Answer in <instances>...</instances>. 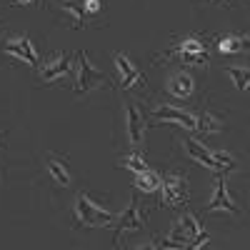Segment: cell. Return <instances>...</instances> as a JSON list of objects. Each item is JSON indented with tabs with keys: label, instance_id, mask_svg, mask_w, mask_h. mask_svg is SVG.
Returning <instances> with one entry per match:
<instances>
[{
	"label": "cell",
	"instance_id": "ffe728a7",
	"mask_svg": "<svg viewBox=\"0 0 250 250\" xmlns=\"http://www.w3.org/2000/svg\"><path fill=\"white\" fill-rule=\"evenodd\" d=\"M228 75L233 78L235 88H240V90H248V70H245V68H228Z\"/></svg>",
	"mask_w": 250,
	"mask_h": 250
},
{
	"label": "cell",
	"instance_id": "277c9868",
	"mask_svg": "<svg viewBox=\"0 0 250 250\" xmlns=\"http://www.w3.org/2000/svg\"><path fill=\"white\" fill-rule=\"evenodd\" d=\"M163 188V200L168 205H183L188 200V183L180 175H165L160 180Z\"/></svg>",
	"mask_w": 250,
	"mask_h": 250
},
{
	"label": "cell",
	"instance_id": "7c38bea8",
	"mask_svg": "<svg viewBox=\"0 0 250 250\" xmlns=\"http://www.w3.org/2000/svg\"><path fill=\"white\" fill-rule=\"evenodd\" d=\"M128 135H130L133 145L143 143V118H140L135 105H128Z\"/></svg>",
	"mask_w": 250,
	"mask_h": 250
},
{
	"label": "cell",
	"instance_id": "4fadbf2b",
	"mask_svg": "<svg viewBox=\"0 0 250 250\" xmlns=\"http://www.w3.org/2000/svg\"><path fill=\"white\" fill-rule=\"evenodd\" d=\"M135 185L140 188L143 193H155L158 188H160V175L158 173H153V170H140V173H135Z\"/></svg>",
	"mask_w": 250,
	"mask_h": 250
},
{
	"label": "cell",
	"instance_id": "2e32d148",
	"mask_svg": "<svg viewBox=\"0 0 250 250\" xmlns=\"http://www.w3.org/2000/svg\"><path fill=\"white\" fill-rule=\"evenodd\" d=\"M168 55H178L183 62H193V65H205V62H208L205 50H203V53H193V50H170Z\"/></svg>",
	"mask_w": 250,
	"mask_h": 250
},
{
	"label": "cell",
	"instance_id": "7402d4cb",
	"mask_svg": "<svg viewBox=\"0 0 250 250\" xmlns=\"http://www.w3.org/2000/svg\"><path fill=\"white\" fill-rule=\"evenodd\" d=\"M173 50H193V53H203L205 45L200 43V40H195V38H188V40H183V43H180L178 48H173Z\"/></svg>",
	"mask_w": 250,
	"mask_h": 250
},
{
	"label": "cell",
	"instance_id": "5bb4252c",
	"mask_svg": "<svg viewBox=\"0 0 250 250\" xmlns=\"http://www.w3.org/2000/svg\"><path fill=\"white\" fill-rule=\"evenodd\" d=\"M170 93H173L175 98H190V93H193V80H190V75H188V73L175 75V78L170 80Z\"/></svg>",
	"mask_w": 250,
	"mask_h": 250
},
{
	"label": "cell",
	"instance_id": "8fae6325",
	"mask_svg": "<svg viewBox=\"0 0 250 250\" xmlns=\"http://www.w3.org/2000/svg\"><path fill=\"white\" fill-rule=\"evenodd\" d=\"M185 150H188V155H190L193 160L203 163L205 168H210V170H218V163L213 160V153L208 150V148H203V145H198L195 140H188V143H185Z\"/></svg>",
	"mask_w": 250,
	"mask_h": 250
},
{
	"label": "cell",
	"instance_id": "3957f363",
	"mask_svg": "<svg viewBox=\"0 0 250 250\" xmlns=\"http://www.w3.org/2000/svg\"><path fill=\"white\" fill-rule=\"evenodd\" d=\"M105 80H108L105 75H103L100 70H95V68L90 65L88 55H85V53H80V73H78V88H75V93L85 95V93H90L93 88L103 85Z\"/></svg>",
	"mask_w": 250,
	"mask_h": 250
},
{
	"label": "cell",
	"instance_id": "9a60e30c",
	"mask_svg": "<svg viewBox=\"0 0 250 250\" xmlns=\"http://www.w3.org/2000/svg\"><path fill=\"white\" fill-rule=\"evenodd\" d=\"M60 8L68 10L73 15V20L78 25H83V20H85V0H60Z\"/></svg>",
	"mask_w": 250,
	"mask_h": 250
},
{
	"label": "cell",
	"instance_id": "30bf717a",
	"mask_svg": "<svg viewBox=\"0 0 250 250\" xmlns=\"http://www.w3.org/2000/svg\"><path fill=\"white\" fill-rule=\"evenodd\" d=\"M115 62H118L120 75H123V85H120V88H130V85H135V83H143V73L135 70V68L130 65V60L125 58L123 53L115 55Z\"/></svg>",
	"mask_w": 250,
	"mask_h": 250
},
{
	"label": "cell",
	"instance_id": "cb8c5ba5",
	"mask_svg": "<svg viewBox=\"0 0 250 250\" xmlns=\"http://www.w3.org/2000/svg\"><path fill=\"white\" fill-rule=\"evenodd\" d=\"M15 3H23L25 5V3H33V0H15Z\"/></svg>",
	"mask_w": 250,
	"mask_h": 250
},
{
	"label": "cell",
	"instance_id": "44dd1931",
	"mask_svg": "<svg viewBox=\"0 0 250 250\" xmlns=\"http://www.w3.org/2000/svg\"><path fill=\"white\" fill-rule=\"evenodd\" d=\"M123 165H125V168H130L133 173H140V170L148 168V165H145V160H143L140 155H130V158H125V160H123Z\"/></svg>",
	"mask_w": 250,
	"mask_h": 250
},
{
	"label": "cell",
	"instance_id": "ac0fdd59",
	"mask_svg": "<svg viewBox=\"0 0 250 250\" xmlns=\"http://www.w3.org/2000/svg\"><path fill=\"white\" fill-rule=\"evenodd\" d=\"M195 130H200V133H215V130H220V120L215 118V115H203L200 120H198V128Z\"/></svg>",
	"mask_w": 250,
	"mask_h": 250
},
{
	"label": "cell",
	"instance_id": "6da1fadb",
	"mask_svg": "<svg viewBox=\"0 0 250 250\" xmlns=\"http://www.w3.org/2000/svg\"><path fill=\"white\" fill-rule=\"evenodd\" d=\"M208 243V235L200 233V225L193 215H185L170 235L168 243H160V248H198V245H205Z\"/></svg>",
	"mask_w": 250,
	"mask_h": 250
},
{
	"label": "cell",
	"instance_id": "e0dca14e",
	"mask_svg": "<svg viewBox=\"0 0 250 250\" xmlns=\"http://www.w3.org/2000/svg\"><path fill=\"white\" fill-rule=\"evenodd\" d=\"M48 170H50V175H53L60 185H68V183H70V173H68V168H65L62 163L50 160V163H48Z\"/></svg>",
	"mask_w": 250,
	"mask_h": 250
},
{
	"label": "cell",
	"instance_id": "7a4b0ae2",
	"mask_svg": "<svg viewBox=\"0 0 250 250\" xmlns=\"http://www.w3.org/2000/svg\"><path fill=\"white\" fill-rule=\"evenodd\" d=\"M75 215H78L80 225H88V228H105V225L113 223V215H110L108 210H100V208H98L85 193H78Z\"/></svg>",
	"mask_w": 250,
	"mask_h": 250
},
{
	"label": "cell",
	"instance_id": "9c48e42d",
	"mask_svg": "<svg viewBox=\"0 0 250 250\" xmlns=\"http://www.w3.org/2000/svg\"><path fill=\"white\" fill-rule=\"evenodd\" d=\"M70 62H73V58H70V55H62V58H58V60L48 62V65H45L43 70H38V78L48 83V80H55V78H60V75H68Z\"/></svg>",
	"mask_w": 250,
	"mask_h": 250
},
{
	"label": "cell",
	"instance_id": "603a6c76",
	"mask_svg": "<svg viewBox=\"0 0 250 250\" xmlns=\"http://www.w3.org/2000/svg\"><path fill=\"white\" fill-rule=\"evenodd\" d=\"M100 10V0H85V13H98Z\"/></svg>",
	"mask_w": 250,
	"mask_h": 250
},
{
	"label": "cell",
	"instance_id": "5b68a950",
	"mask_svg": "<svg viewBox=\"0 0 250 250\" xmlns=\"http://www.w3.org/2000/svg\"><path fill=\"white\" fill-rule=\"evenodd\" d=\"M3 50L10 53V55H15V58H20V60H25L30 68L38 70V55H35L33 43H30L28 38H10L8 43H3Z\"/></svg>",
	"mask_w": 250,
	"mask_h": 250
},
{
	"label": "cell",
	"instance_id": "52a82bcc",
	"mask_svg": "<svg viewBox=\"0 0 250 250\" xmlns=\"http://www.w3.org/2000/svg\"><path fill=\"white\" fill-rule=\"evenodd\" d=\"M208 210L240 213V208L230 200V195H228V188H225V173H220V180H218V188H215V195H213V200H210V203H208Z\"/></svg>",
	"mask_w": 250,
	"mask_h": 250
},
{
	"label": "cell",
	"instance_id": "8992f818",
	"mask_svg": "<svg viewBox=\"0 0 250 250\" xmlns=\"http://www.w3.org/2000/svg\"><path fill=\"white\" fill-rule=\"evenodd\" d=\"M155 118H158L160 123H180L183 128H188V130H195V128H198V120H195L190 113L178 110V108H173V105L158 108V110H155Z\"/></svg>",
	"mask_w": 250,
	"mask_h": 250
},
{
	"label": "cell",
	"instance_id": "ba28073f",
	"mask_svg": "<svg viewBox=\"0 0 250 250\" xmlns=\"http://www.w3.org/2000/svg\"><path fill=\"white\" fill-rule=\"evenodd\" d=\"M140 228H143V218H140V213H138V203L133 200V203L128 205V210H125V213L120 215V220H118L115 238H120L123 230H140Z\"/></svg>",
	"mask_w": 250,
	"mask_h": 250
},
{
	"label": "cell",
	"instance_id": "d6986e66",
	"mask_svg": "<svg viewBox=\"0 0 250 250\" xmlns=\"http://www.w3.org/2000/svg\"><path fill=\"white\" fill-rule=\"evenodd\" d=\"M240 48H243V43H240V38H235V35H228V38H223L218 43L220 53H238Z\"/></svg>",
	"mask_w": 250,
	"mask_h": 250
}]
</instances>
